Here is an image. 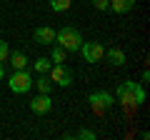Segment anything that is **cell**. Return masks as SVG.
<instances>
[{
  "mask_svg": "<svg viewBox=\"0 0 150 140\" xmlns=\"http://www.w3.org/2000/svg\"><path fill=\"white\" fill-rule=\"evenodd\" d=\"M115 98L123 103L125 108H138L145 103V90H143V83H135V80H125L115 88Z\"/></svg>",
  "mask_w": 150,
  "mask_h": 140,
  "instance_id": "6da1fadb",
  "label": "cell"
},
{
  "mask_svg": "<svg viewBox=\"0 0 150 140\" xmlns=\"http://www.w3.org/2000/svg\"><path fill=\"white\" fill-rule=\"evenodd\" d=\"M55 43L63 50H68V53H75V50L80 48V43H83V35H80V30H75L73 25H65V28H60V30L55 33Z\"/></svg>",
  "mask_w": 150,
  "mask_h": 140,
  "instance_id": "7a4b0ae2",
  "label": "cell"
},
{
  "mask_svg": "<svg viewBox=\"0 0 150 140\" xmlns=\"http://www.w3.org/2000/svg\"><path fill=\"white\" fill-rule=\"evenodd\" d=\"M8 88H10L15 95H25L33 88V73L30 70H13V75L8 78Z\"/></svg>",
  "mask_w": 150,
  "mask_h": 140,
  "instance_id": "3957f363",
  "label": "cell"
},
{
  "mask_svg": "<svg viewBox=\"0 0 150 140\" xmlns=\"http://www.w3.org/2000/svg\"><path fill=\"white\" fill-rule=\"evenodd\" d=\"M48 78L53 80V85H60V88H70L73 80H75L73 70H70L65 63H53L50 70H48Z\"/></svg>",
  "mask_w": 150,
  "mask_h": 140,
  "instance_id": "277c9868",
  "label": "cell"
},
{
  "mask_svg": "<svg viewBox=\"0 0 150 140\" xmlns=\"http://www.w3.org/2000/svg\"><path fill=\"white\" fill-rule=\"evenodd\" d=\"M88 100H90V108H93V113H95V115L108 113V110L115 105V95L108 93V90H95V93H90Z\"/></svg>",
  "mask_w": 150,
  "mask_h": 140,
  "instance_id": "5b68a950",
  "label": "cell"
},
{
  "mask_svg": "<svg viewBox=\"0 0 150 140\" xmlns=\"http://www.w3.org/2000/svg\"><path fill=\"white\" fill-rule=\"evenodd\" d=\"M80 55H83V60H85V63H100L103 60V55H105V48H103V43H98V40H90V43H85V40H83L80 43Z\"/></svg>",
  "mask_w": 150,
  "mask_h": 140,
  "instance_id": "8992f818",
  "label": "cell"
},
{
  "mask_svg": "<svg viewBox=\"0 0 150 140\" xmlns=\"http://www.w3.org/2000/svg\"><path fill=\"white\" fill-rule=\"evenodd\" d=\"M30 110L35 115H48L53 110V98H50V93H38L30 100Z\"/></svg>",
  "mask_w": 150,
  "mask_h": 140,
  "instance_id": "52a82bcc",
  "label": "cell"
},
{
  "mask_svg": "<svg viewBox=\"0 0 150 140\" xmlns=\"http://www.w3.org/2000/svg\"><path fill=\"white\" fill-rule=\"evenodd\" d=\"M33 38H35V43L38 45H53L55 43V30L53 28H48V25H40V28H35V35H33Z\"/></svg>",
  "mask_w": 150,
  "mask_h": 140,
  "instance_id": "ba28073f",
  "label": "cell"
},
{
  "mask_svg": "<svg viewBox=\"0 0 150 140\" xmlns=\"http://www.w3.org/2000/svg\"><path fill=\"white\" fill-rule=\"evenodd\" d=\"M103 58H108V63H110L112 68H123L125 65V50L123 48H110V50H105Z\"/></svg>",
  "mask_w": 150,
  "mask_h": 140,
  "instance_id": "9c48e42d",
  "label": "cell"
},
{
  "mask_svg": "<svg viewBox=\"0 0 150 140\" xmlns=\"http://www.w3.org/2000/svg\"><path fill=\"white\" fill-rule=\"evenodd\" d=\"M135 3L138 0H110V8L108 10H112L115 15H125V13L135 10Z\"/></svg>",
  "mask_w": 150,
  "mask_h": 140,
  "instance_id": "30bf717a",
  "label": "cell"
},
{
  "mask_svg": "<svg viewBox=\"0 0 150 140\" xmlns=\"http://www.w3.org/2000/svg\"><path fill=\"white\" fill-rule=\"evenodd\" d=\"M8 63L13 65V70H25V68H28V55L23 53V50H10Z\"/></svg>",
  "mask_w": 150,
  "mask_h": 140,
  "instance_id": "8fae6325",
  "label": "cell"
},
{
  "mask_svg": "<svg viewBox=\"0 0 150 140\" xmlns=\"http://www.w3.org/2000/svg\"><path fill=\"white\" fill-rule=\"evenodd\" d=\"M65 55H68V50H63L58 43H53V45H50V55H48V58H50V63H65Z\"/></svg>",
  "mask_w": 150,
  "mask_h": 140,
  "instance_id": "7c38bea8",
  "label": "cell"
},
{
  "mask_svg": "<svg viewBox=\"0 0 150 140\" xmlns=\"http://www.w3.org/2000/svg\"><path fill=\"white\" fill-rule=\"evenodd\" d=\"M33 85L38 88V93H50V90H53V80H50V78L45 75V73H43L40 78H38V80L33 83Z\"/></svg>",
  "mask_w": 150,
  "mask_h": 140,
  "instance_id": "4fadbf2b",
  "label": "cell"
},
{
  "mask_svg": "<svg viewBox=\"0 0 150 140\" xmlns=\"http://www.w3.org/2000/svg\"><path fill=\"white\" fill-rule=\"evenodd\" d=\"M50 58H45V55H40V58H35V63H33V68H35V73H40V75H43V73H48L50 70Z\"/></svg>",
  "mask_w": 150,
  "mask_h": 140,
  "instance_id": "5bb4252c",
  "label": "cell"
},
{
  "mask_svg": "<svg viewBox=\"0 0 150 140\" xmlns=\"http://www.w3.org/2000/svg\"><path fill=\"white\" fill-rule=\"evenodd\" d=\"M70 5H73V0H50V8H53V13H65Z\"/></svg>",
  "mask_w": 150,
  "mask_h": 140,
  "instance_id": "9a60e30c",
  "label": "cell"
},
{
  "mask_svg": "<svg viewBox=\"0 0 150 140\" xmlns=\"http://www.w3.org/2000/svg\"><path fill=\"white\" fill-rule=\"evenodd\" d=\"M8 55H10V45L5 40H0V63H8Z\"/></svg>",
  "mask_w": 150,
  "mask_h": 140,
  "instance_id": "2e32d148",
  "label": "cell"
},
{
  "mask_svg": "<svg viewBox=\"0 0 150 140\" xmlns=\"http://www.w3.org/2000/svg\"><path fill=\"white\" fill-rule=\"evenodd\" d=\"M78 138H80V140H95V133L88 130V128H80V130H78Z\"/></svg>",
  "mask_w": 150,
  "mask_h": 140,
  "instance_id": "e0dca14e",
  "label": "cell"
},
{
  "mask_svg": "<svg viewBox=\"0 0 150 140\" xmlns=\"http://www.w3.org/2000/svg\"><path fill=\"white\" fill-rule=\"evenodd\" d=\"M93 3V8H95V10H108V8H110V0H90Z\"/></svg>",
  "mask_w": 150,
  "mask_h": 140,
  "instance_id": "ac0fdd59",
  "label": "cell"
},
{
  "mask_svg": "<svg viewBox=\"0 0 150 140\" xmlns=\"http://www.w3.org/2000/svg\"><path fill=\"white\" fill-rule=\"evenodd\" d=\"M140 80H143V83H148V80H150V73H148V68L143 70V75H140Z\"/></svg>",
  "mask_w": 150,
  "mask_h": 140,
  "instance_id": "d6986e66",
  "label": "cell"
},
{
  "mask_svg": "<svg viewBox=\"0 0 150 140\" xmlns=\"http://www.w3.org/2000/svg\"><path fill=\"white\" fill-rule=\"evenodd\" d=\"M3 78H5V70H3V63H0V80H3Z\"/></svg>",
  "mask_w": 150,
  "mask_h": 140,
  "instance_id": "ffe728a7",
  "label": "cell"
}]
</instances>
